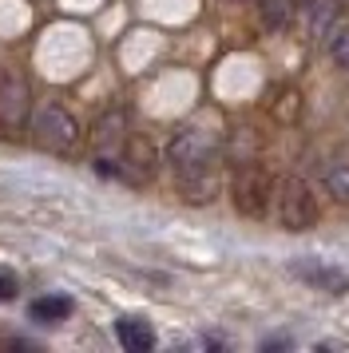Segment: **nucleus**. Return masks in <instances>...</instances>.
I'll use <instances>...</instances> for the list:
<instances>
[{
  "label": "nucleus",
  "mask_w": 349,
  "mask_h": 353,
  "mask_svg": "<svg viewBox=\"0 0 349 353\" xmlns=\"http://www.w3.org/2000/svg\"><path fill=\"white\" fill-rule=\"evenodd\" d=\"M16 298V278L8 270H0V302H12Z\"/></svg>",
  "instance_id": "obj_14"
},
{
  "label": "nucleus",
  "mask_w": 349,
  "mask_h": 353,
  "mask_svg": "<svg viewBox=\"0 0 349 353\" xmlns=\"http://www.w3.org/2000/svg\"><path fill=\"white\" fill-rule=\"evenodd\" d=\"M326 187H330L333 199L349 203V159H333L326 167Z\"/></svg>",
  "instance_id": "obj_11"
},
{
  "label": "nucleus",
  "mask_w": 349,
  "mask_h": 353,
  "mask_svg": "<svg viewBox=\"0 0 349 353\" xmlns=\"http://www.w3.org/2000/svg\"><path fill=\"white\" fill-rule=\"evenodd\" d=\"M333 20H337V4H333V0H317L314 36H330V32H333Z\"/></svg>",
  "instance_id": "obj_12"
},
{
  "label": "nucleus",
  "mask_w": 349,
  "mask_h": 353,
  "mask_svg": "<svg viewBox=\"0 0 349 353\" xmlns=\"http://www.w3.org/2000/svg\"><path fill=\"white\" fill-rule=\"evenodd\" d=\"M32 321H63L72 314V298H36L28 305Z\"/></svg>",
  "instance_id": "obj_10"
},
{
  "label": "nucleus",
  "mask_w": 349,
  "mask_h": 353,
  "mask_svg": "<svg viewBox=\"0 0 349 353\" xmlns=\"http://www.w3.org/2000/svg\"><path fill=\"white\" fill-rule=\"evenodd\" d=\"M274 199H278V223L286 230H310L317 223V199L306 179H282Z\"/></svg>",
  "instance_id": "obj_3"
},
{
  "label": "nucleus",
  "mask_w": 349,
  "mask_h": 353,
  "mask_svg": "<svg viewBox=\"0 0 349 353\" xmlns=\"http://www.w3.org/2000/svg\"><path fill=\"white\" fill-rule=\"evenodd\" d=\"M127 131V119L119 112H108L103 115V119H99V123H95V147H99V155H108V151H119V147H123V135Z\"/></svg>",
  "instance_id": "obj_9"
},
{
  "label": "nucleus",
  "mask_w": 349,
  "mask_h": 353,
  "mask_svg": "<svg viewBox=\"0 0 349 353\" xmlns=\"http://www.w3.org/2000/svg\"><path fill=\"white\" fill-rule=\"evenodd\" d=\"M115 337H119V345L131 350V353H147L155 345V330L143 318H119L115 321Z\"/></svg>",
  "instance_id": "obj_8"
},
{
  "label": "nucleus",
  "mask_w": 349,
  "mask_h": 353,
  "mask_svg": "<svg viewBox=\"0 0 349 353\" xmlns=\"http://www.w3.org/2000/svg\"><path fill=\"white\" fill-rule=\"evenodd\" d=\"M123 179L131 183H147V179L155 175V147L147 143L143 135H127L123 139Z\"/></svg>",
  "instance_id": "obj_7"
},
{
  "label": "nucleus",
  "mask_w": 349,
  "mask_h": 353,
  "mask_svg": "<svg viewBox=\"0 0 349 353\" xmlns=\"http://www.w3.org/2000/svg\"><path fill=\"white\" fill-rule=\"evenodd\" d=\"M330 52L341 68H349V28H333L330 32Z\"/></svg>",
  "instance_id": "obj_13"
},
{
  "label": "nucleus",
  "mask_w": 349,
  "mask_h": 353,
  "mask_svg": "<svg viewBox=\"0 0 349 353\" xmlns=\"http://www.w3.org/2000/svg\"><path fill=\"white\" fill-rule=\"evenodd\" d=\"M215 151H219V143H215V135L210 131H199V128H187L179 131L171 139V147H167V159H171L174 175H199V171H215Z\"/></svg>",
  "instance_id": "obj_2"
},
{
  "label": "nucleus",
  "mask_w": 349,
  "mask_h": 353,
  "mask_svg": "<svg viewBox=\"0 0 349 353\" xmlns=\"http://www.w3.org/2000/svg\"><path fill=\"white\" fill-rule=\"evenodd\" d=\"M230 194H235V207L246 214V219H262L270 210V175L262 167H238L235 183H230Z\"/></svg>",
  "instance_id": "obj_4"
},
{
  "label": "nucleus",
  "mask_w": 349,
  "mask_h": 353,
  "mask_svg": "<svg viewBox=\"0 0 349 353\" xmlns=\"http://www.w3.org/2000/svg\"><path fill=\"white\" fill-rule=\"evenodd\" d=\"M290 274L294 278H301L310 290H326V294H333V298H341L349 290V278L337 266H326V262H317V258H306V262H294L290 266Z\"/></svg>",
  "instance_id": "obj_6"
},
{
  "label": "nucleus",
  "mask_w": 349,
  "mask_h": 353,
  "mask_svg": "<svg viewBox=\"0 0 349 353\" xmlns=\"http://www.w3.org/2000/svg\"><path fill=\"white\" fill-rule=\"evenodd\" d=\"M28 108H32V88L20 72H4L0 80V128L16 135L28 119Z\"/></svg>",
  "instance_id": "obj_5"
},
{
  "label": "nucleus",
  "mask_w": 349,
  "mask_h": 353,
  "mask_svg": "<svg viewBox=\"0 0 349 353\" xmlns=\"http://www.w3.org/2000/svg\"><path fill=\"white\" fill-rule=\"evenodd\" d=\"M32 135L44 151H56V155H72L79 147V119L60 103H44L36 119H32Z\"/></svg>",
  "instance_id": "obj_1"
},
{
  "label": "nucleus",
  "mask_w": 349,
  "mask_h": 353,
  "mask_svg": "<svg viewBox=\"0 0 349 353\" xmlns=\"http://www.w3.org/2000/svg\"><path fill=\"white\" fill-rule=\"evenodd\" d=\"M317 0H294V8H298V12H306V8H314Z\"/></svg>",
  "instance_id": "obj_15"
}]
</instances>
